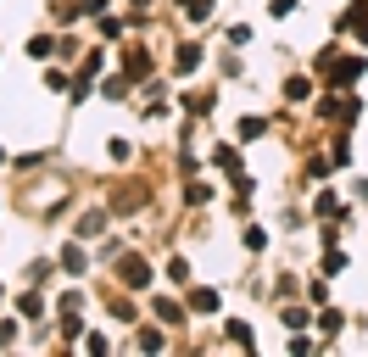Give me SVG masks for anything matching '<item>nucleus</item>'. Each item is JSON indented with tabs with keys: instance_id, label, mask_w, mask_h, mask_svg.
<instances>
[{
	"instance_id": "1",
	"label": "nucleus",
	"mask_w": 368,
	"mask_h": 357,
	"mask_svg": "<svg viewBox=\"0 0 368 357\" xmlns=\"http://www.w3.org/2000/svg\"><path fill=\"white\" fill-rule=\"evenodd\" d=\"M123 280H129V285H146V280H151V268H146V263H134V257H129V268H123Z\"/></svg>"
}]
</instances>
